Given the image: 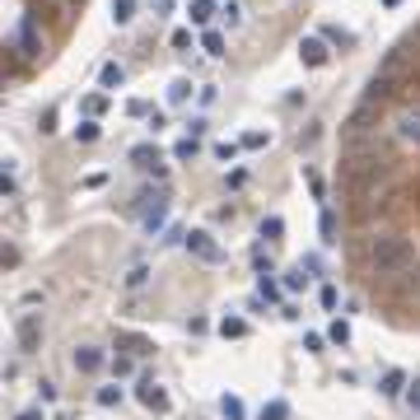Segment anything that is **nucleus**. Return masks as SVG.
<instances>
[{
	"label": "nucleus",
	"instance_id": "b1692460",
	"mask_svg": "<svg viewBox=\"0 0 420 420\" xmlns=\"http://www.w3.org/2000/svg\"><path fill=\"white\" fill-rule=\"evenodd\" d=\"M79 107H84V117H103L107 99H103V94H89V99H84V103H79Z\"/></svg>",
	"mask_w": 420,
	"mask_h": 420
},
{
	"label": "nucleus",
	"instance_id": "a19ab883",
	"mask_svg": "<svg viewBox=\"0 0 420 420\" xmlns=\"http://www.w3.org/2000/svg\"><path fill=\"white\" fill-rule=\"evenodd\" d=\"M411 406H416V411H420V378H416V383H411Z\"/></svg>",
	"mask_w": 420,
	"mask_h": 420
},
{
	"label": "nucleus",
	"instance_id": "37998d69",
	"mask_svg": "<svg viewBox=\"0 0 420 420\" xmlns=\"http://www.w3.org/2000/svg\"><path fill=\"white\" fill-rule=\"evenodd\" d=\"M411 285H416V294H420V271H416V280H411Z\"/></svg>",
	"mask_w": 420,
	"mask_h": 420
},
{
	"label": "nucleus",
	"instance_id": "4468645a",
	"mask_svg": "<svg viewBox=\"0 0 420 420\" xmlns=\"http://www.w3.org/2000/svg\"><path fill=\"white\" fill-rule=\"evenodd\" d=\"M122 79H127V70H122L117 61H107L103 70H99V84H103V89H122Z\"/></svg>",
	"mask_w": 420,
	"mask_h": 420
},
{
	"label": "nucleus",
	"instance_id": "72a5a7b5",
	"mask_svg": "<svg viewBox=\"0 0 420 420\" xmlns=\"http://www.w3.org/2000/svg\"><path fill=\"white\" fill-rule=\"evenodd\" d=\"M122 350H131L135 360H140V355H150V341H140V337H131V341H122Z\"/></svg>",
	"mask_w": 420,
	"mask_h": 420
},
{
	"label": "nucleus",
	"instance_id": "a211bd4d",
	"mask_svg": "<svg viewBox=\"0 0 420 420\" xmlns=\"http://www.w3.org/2000/svg\"><path fill=\"white\" fill-rule=\"evenodd\" d=\"M135 19V0H112V24H131Z\"/></svg>",
	"mask_w": 420,
	"mask_h": 420
},
{
	"label": "nucleus",
	"instance_id": "dca6fc26",
	"mask_svg": "<svg viewBox=\"0 0 420 420\" xmlns=\"http://www.w3.org/2000/svg\"><path fill=\"white\" fill-rule=\"evenodd\" d=\"M187 99H192V79H173V84H168V103L183 107Z\"/></svg>",
	"mask_w": 420,
	"mask_h": 420
},
{
	"label": "nucleus",
	"instance_id": "4c0bfd02",
	"mask_svg": "<svg viewBox=\"0 0 420 420\" xmlns=\"http://www.w3.org/2000/svg\"><path fill=\"white\" fill-rule=\"evenodd\" d=\"M215 155H220V159H234L238 145H234V140H220V145H215Z\"/></svg>",
	"mask_w": 420,
	"mask_h": 420
},
{
	"label": "nucleus",
	"instance_id": "393cba45",
	"mask_svg": "<svg viewBox=\"0 0 420 420\" xmlns=\"http://www.w3.org/2000/svg\"><path fill=\"white\" fill-rule=\"evenodd\" d=\"M285 234V220H280V215H266L262 220V238H280Z\"/></svg>",
	"mask_w": 420,
	"mask_h": 420
},
{
	"label": "nucleus",
	"instance_id": "4be33fe9",
	"mask_svg": "<svg viewBox=\"0 0 420 420\" xmlns=\"http://www.w3.org/2000/svg\"><path fill=\"white\" fill-rule=\"evenodd\" d=\"M257 420H289V406H285V402H266Z\"/></svg>",
	"mask_w": 420,
	"mask_h": 420
},
{
	"label": "nucleus",
	"instance_id": "ea45409f",
	"mask_svg": "<svg viewBox=\"0 0 420 420\" xmlns=\"http://www.w3.org/2000/svg\"><path fill=\"white\" fill-rule=\"evenodd\" d=\"M304 350H313V355H317V350H322V337H317V332H309V337H304Z\"/></svg>",
	"mask_w": 420,
	"mask_h": 420
},
{
	"label": "nucleus",
	"instance_id": "f3484780",
	"mask_svg": "<svg viewBox=\"0 0 420 420\" xmlns=\"http://www.w3.org/2000/svg\"><path fill=\"white\" fill-rule=\"evenodd\" d=\"M99 135H103V127H99V117H84V122L75 127V140H84V145H89V140H99Z\"/></svg>",
	"mask_w": 420,
	"mask_h": 420
},
{
	"label": "nucleus",
	"instance_id": "a878e982",
	"mask_svg": "<svg viewBox=\"0 0 420 420\" xmlns=\"http://www.w3.org/2000/svg\"><path fill=\"white\" fill-rule=\"evenodd\" d=\"M131 369H135V355H131V350H127V355H112V373H117V378H127Z\"/></svg>",
	"mask_w": 420,
	"mask_h": 420
},
{
	"label": "nucleus",
	"instance_id": "c9c22d12",
	"mask_svg": "<svg viewBox=\"0 0 420 420\" xmlns=\"http://www.w3.org/2000/svg\"><path fill=\"white\" fill-rule=\"evenodd\" d=\"M127 112H131V117H150V112H155V107L145 103V99H131V103H127Z\"/></svg>",
	"mask_w": 420,
	"mask_h": 420
},
{
	"label": "nucleus",
	"instance_id": "9b49d317",
	"mask_svg": "<svg viewBox=\"0 0 420 420\" xmlns=\"http://www.w3.org/2000/svg\"><path fill=\"white\" fill-rule=\"evenodd\" d=\"M215 14H220V5H215V0H192V5H187V19H192L196 28H206Z\"/></svg>",
	"mask_w": 420,
	"mask_h": 420
},
{
	"label": "nucleus",
	"instance_id": "aec40b11",
	"mask_svg": "<svg viewBox=\"0 0 420 420\" xmlns=\"http://www.w3.org/2000/svg\"><path fill=\"white\" fill-rule=\"evenodd\" d=\"M201 47H206V56H224V38H220L215 28H206V33H201Z\"/></svg>",
	"mask_w": 420,
	"mask_h": 420
},
{
	"label": "nucleus",
	"instance_id": "5701e85b",
	"mask_svg": "<svg viewBox=\"0 0 420 420\" xmlns=\"http://www.w3.org/2000/svg\"><path fill=\"white\" fill-rule=\"evenodd\" d=\"M327 341H337V345H345V341H350V322H341V317H337V322H332V327H327Z\"/></svg>",
	"mask_w": 420,
	"mask_h": 420
},
{
	"label": "nucleus",
	"instance_id": "f8f14e48",
	"mask_svg": "<svg viewBox=\"0 0 420 420\" xmlns=\"http://www.w3.org/2000/svg\"><path fill=\"white\" fill-rule=\"evenodd\" d=\"M131 163H135V168H145V173H155V168H159V145H135Z\"/></svg>",
	"mask_w": 420,
	"mask_h": 420
},
{
	"label": "nucleus",
	"instance_id": "7c9ffc66",
	"mask_svg": "<svg viewBox=\"0 0 420 420\" xmlns=\"http://www.w3.org/2000/svg\"><path fill=\"white\" fill-rule=\"evenodd\" d=\"M304 280H309V276H304V266L285 271V289H289V294H294V289H304Z\"/></svg>",
	"mask_w": 420,
	"mask_h": 420
},
{
	"label": "nucleus",
	"instance_id": "20e7f679",
	"mask_svg": "<svg viewBox=\"0 0 420 420\" xmlns=\"http://www.w3.org/2000/svg\"><path fill=\"white\" fill-rule=\"evenodd\" d=\"M42 332H47V327H42V313H19L14 317V341H19L24 355H38V350H42Z\"/></svg>",
	"mask_w": 420,
	"mask_h": 420
},
{
	"label": "nucleus",
	"instance_id": "f257e3e1",
	"mask_svg": "<svg viewBox=\"0 0 420 420\" xmlns=\"http://www.w3.org/2000/svg\"><path fill=\"white\" fill-rule=\"evenodd\" d=\"M416 262H420L416 238H406V234H378V238H369V248H365L369 276H406V271H416Z\"/></svg>",
	"mask_w": 420,
	"mask_h": 420
},
{
	"label": "nucleus",
	"instance_id": "ddd939ff",
	"mask_svg": "<svg viewBox=\"0 0 420 420\" xmlns=\"http://www.w3.org/2000/svg\"><path fill=\"white\" fill-rule=\"evenodd\" d=\"M220 416H224V420H248V406H243V397L224 393V397H220Z\"/></svg>",
	"mask_w": 420,
	"mask_h": 420
},
{
	"label": "nucleus",
	"instance_id": "0eeeda50",
	"mask_svg": "<svg viewBox=\"0 0 420 420\" xmlns=\"http://www.w3.org/2000/svg\"><path fill=\"white\" fill-rule=\"evenodd\" d=\"M183 243H187V252H192V257H201V262H210V266H215V262H224L220 243H215V238H210L206 229H192V234H187Z\"/></svg>",
	"mask_w": 420,
	"mask_h": 420
},
{
	"label": "nucleus",
	"instance_id": "e433bc0d",
	"mask_svg": "<svg viewBox=\"0 0 420 420\" xmlns=\"http://www.w3.org/2000/svg\"><path fill=\"white\" fill-rule=\"evenodd\" d=\"M173 47H178V52H187V47H192V33H187V28H178V33H173Z\"/></svg>",
	"mask_w": 420,
	"mask_h": 420
},
{
	"label": "nucleus",
	"instance_id": "473e14b6",
	"mask_svg": "<svg viewBox=\"0 0 420 420\" xmlns=\"http://www.w3.org/2000/svg\"><path fill=\"white\" fill-rule=\"evenodd\" d=\"M220 14H224V24H229V28H238V24H243V10H238L234 0H229V5H224Z\"/></svg>",
	"mask_w": 420,
	"mask_h": 420
},
{
	"label": "nucleus",
	"instance_id": "c756f323",
	"mask_svg": "<svg viewBox=\"0 0 420 420\" xmlns=\"http://www.w3.org/2000/svg\"><path fill=\"white\" fill-rule=\"evenodd\" d=\"M266 140H271V135H266V131H248V135H243V140H238V145H243V150H262Z\"/></svg>",
	"mask_w": 420,
	"mask_h": 420
},
{
	"label": "nucleus",
	"instance_id": "58836bf2",
	"mask_svg": "<svg viewBox=\"0 0 420 420\" xmlns=\"http://www.w3.org/2000/svg\"><path fill=\"white\" fill-rule=\"evenodd\" d=\"M322 38H327V42H341V47H345V42H350V33H341V28H327Z\"/></svg>",
	"mask_w": 420,
	"mask_h": 420
},
{
	"label": "nucleus",
	"instance_id": "2eb2a0df",
	"mask_svg": "<svg viewBox=\"0 0 420 420\" xmlns=\"http://www.w3.org/2000/svg\"><path fill=\"white\" fill-rule=\"evenodd\" d=\"M402 388H406V373H402V369H388V373H383V388H378V393H383V397H397Z\"/></svg>",
	"mask_w": 420,
	"mask_h": 420
},
{
	"label": "nucleus",
	"instance_id": "7ed1b4c3",
	"mask_svg": "<svg viewBox=\"0 0 420 420\" xmlns=\"http://www.w3.org/2000/svg\"><path fill=\"white\" fill-rule=\"evenodd\" d=\"M10 52L28 56V61H38V56H42V33H38V19H33V14H24V19H19L14 38H10Z\"/></svg>",
	"mask_w": 420,
	"mask_h": 420
},
{
	"label": "nucleus",
	"instance_id": "f704fd0d",
	"mask_svg": "<svg viewBox=\"0 0 420 420\" xmlns=\"http://www.w3.org/2000/svg\"><path fill=\"white\" fill-rule=\"evenodd\" d=\"M317 299H322V309L332 313V309H337V285H322V289H317Z\"/></svg>",
	"mask_w": 420,
	"mask_h": 420
},
{
	"label": "nucleus",
	"instance_id": "f03ea898",
	"mask_svg": "<svg viewBox=\"0 0 420 420\" xmlns=\"http://www.w3.org/2000/svg\"><path fill=\"white\" fill-rule=\"evenodd\" d=\"M393 135L397 145H406V150H420V103H402L393 117Z\"/></svg>",
	"mask_w": 420,
	"mask_h": 420
},
{
	"label": "nucleus",
	"instance_id": "412c9836",
	"mask_svg": "<svg viewBox=\"0 0 420 420\" xmlns=\"http://www.w3.org/2000/svg\"><path fill=\"white\" fill-rule=\"evenodd\" d=\"M317 229H322V243H337V215H332V210H322Z\"/></svg>",
	"mask_w": 420,
	"mask_h": 420
},
{
	"label": "nucleus",
	"instance_id": "6ab92c4d",
	"mask_svg": "<svg viewBox=\"0 0 420 420\" xmlns=\"http://www.w3.org/2000/svg\"><path fill=\"white\" fill-rule=\"evenodd\" d=\"M220 337H229V341L248 337V322H243V317H224V322H220Z\"/></svg>",
	"mask_w": 420,
	"mask_h": 420
},
{
	"label": "nucleus",
	"instance_id": "1a4fd4ad",
	"mask_svg": "<svg viewBox=\"0 0 420 420\" xmlns=\"http://www.w3.org/2000/svg\"><path fill=\"white\" fill-rule=\"evenodd\" d=\"M299 61H304V66H327V61H332V47H327V38H304V42H299Z\"/></svg>",
	"mask_w": 420,
	"mask_h": 420
},
{
	"label": "nucleus",
	"instance_id": "c85d7f7f",
	"mask_svg": "<svg viewBox=\"0 0 420 420\" xmlns=\"http://www.w3.org/2000/svg\"><path fill=\"white\" fill-rule=\"evenodd\" d=\"M145 280H150V266H131L127 271V289H140Z\"/></svg>",
	"mask_w": 420,
	"mask_h": 420
},
{
	"label": "nucleus",
	"instance_id": "423d86ee",
	"mask_svg": "<svg viewBox=\"0 0 420 420\" xmlns=\"http://www.w3.org/2000/svg\"><path fill=\"white\" fill-rule=\"evenodd\" d=\"M135 402H140L145 411H159V416L168 411V393L159 388V378H155V373H145V378L135 383Z\"/></svg>",
	"mask_w": 420,
	"mask_h": 420
},
{
	"label": "nucleus",
	"instance_id": "6e6552de",
	"mask_svg": "<svg viewBox=\"0 0 420 420\" xmlns=\"http://www.w3.org/2000/svg\"><path fill=\"white\" fill-rule=\"evenodd\" d=\"M70 365L79 369V373H103L107 365H112V360H107L103 350H99V345H75V355H70Z\"/></svg>",
	"mask_w": 420,
	"mask_h": 420
},
{
	"label": "nucleus",
	"instance_id": "cd10ccee",
	"mask_svg": "<svg viewBox=\"0 0 420 420\" xmlns=\"http://www.w3.org/2000/svg\"><path fill=\"white\" fill-rule=\"evenodd\" d=\"M257 294H262L266 304H271V299H280V285H276L271 276H257Z\"/></svg>",
	"mask_w": 420,
	"mask_h": 420
},
{
	"label": "nucleus",
	"instance_id": "9d476101",
	"mask_svg": "<svg viewBox=\"0 0 420 420\" xmlns=\"http://www.w3.org/2000/svg\"><path fill=\"white\" fill-rule=\"evenodd\" d=\"M373 107H378V103H373V99H365V103H360L355 112H350V117H345V127H341V131L350 135V140L369 131V122H373Z\"/></svg>",
	"mask_w": 420,
	"mask_h": 420
},
{
	"label": "nucleus",
	"instance_id": "2f4dec72",
	"mask_svg": "<svg viewBox=\"0 0 420 420\" xmlns=\"http://www.w3.org/2000/svg\"><path fill=\"white\" fill-rule=\"evenodd\" d=\"M122 402V388L112 383V388H99V406H117Z\"/></svg>",
	"mask_w": 420,
	"mask_h": 420
},
{
	"label": "nucleus",
	"instance_id": "39448f33",
	"mask_svg": "<svg viewBox=\"0 0 420 420\" xmlns=\"http://www.w3.org/2000/svg\"><path fill=\"white\" fill-rule=\"evenodd\" d=\"M135 215L145 220L150 234L163 229V220H168V192H145V196H135Z\"/></svg>",
	"mask_w": 420,
	"mask_h": 420
},
{
	"label": "nucleus",
	"instance_id": "79ce46f5",
	"mask_svg": "<svg viewBox=\"0 0 420 420\" xmlns=\"http://www.w3.org/2000/svg\"><path fill=\"white\" fill-rule=\"evenodd\" d=\"M14 420H42V411H19Z\"/></svg>",
	"mask_w": 420,
	"mask_h": 420
},
{
	"label": "nucleus",
	"instance_id": "bb28decb",
	"mask_svg": "<svg viewBox=\"0 0 420 420\" xmlns=\"http://www.w3.org/2000/svg\"><path fill=\"white\" fill-rule=\"evenodd\" d=\"M192 155H196V135H183V140L173 145V159H183V163H187Z\"/></svg>",
	"mask_w": 420,
	"mask_h": 420
}]
</instances>
